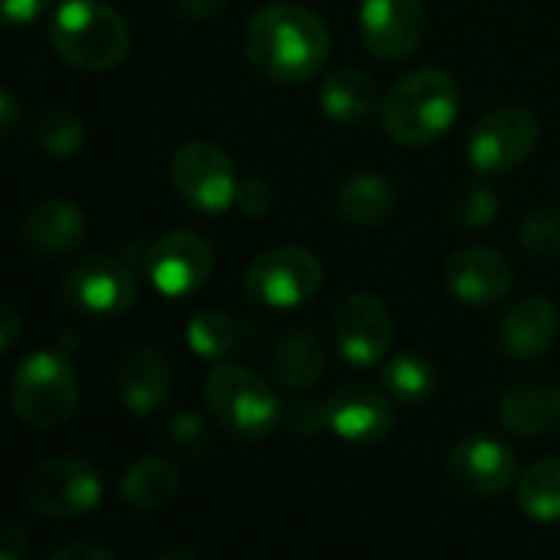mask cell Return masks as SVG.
<instances>
[{
  "label": "cell",
  "mask_w": 560,
  "mask_h": 560,
  "mask_svg": "<svg viewBox=\"0 0 560 560\" xmlns=\"http://www.w3.org/2000/svg\"><path fill=\"white\" fill-rule=\"evenodd\" d=\"M187 345L197 358H207V361H220V358H230L236 351H243L249 345V328L220 312V308H207V312H197L187 325Z\"/></svg>",
  "instance_id": "obj_25"
},
{
  "label": "cell",
  "mask_w": 560,
  "mask_h": 560,
  "mask_svg": "<svg viewBox=\"0 0 560 560\" xmlns=\"http://www.w3.org/2000/svg\"><path fill=\"white\" fill-rule=\"evenodd\" d=\"M499 420L509 433L538 440L560 430V387L515 384L502 394Z\"/></svg>",
  "instance_id": "obj_20"
},
{
  "label": "cell",
  "mask_w": 560,
  "mask_h": 560,
  "mask_svg": "<svg viewBox=\"0 0 560 560\" xmlns=\"http://www.w3.org/2000/svg\"><path fill=\"white\" fill-rule=\"evenodd\" d=\"M384 387H387V394L394 400L420 407L436 390V371H433V364L427 358L404 351V354H397L394 361L384 364Z\"/></svg>",
  "instance_id": "obj_27"
},
{
  "label": "cell",
  "mask_w": 560,
  "mask_h": 560,
  "mask_svg": "<svg viewBox=\"0 0 560 560\" xmlns=\"http://www.w3.org/2000/svg\"><path fill=\"white\" fill-rule=\"evenodd\" d=\"M171 384H174L171 361L151 345L128 348L115 368V397L131 417L158 413L171 397Z\"/></svg>",
  "instance_id": "obj_16"
},
{
  "label": "cell",
  "mask_w": 560,
  "mask_h": 560,
  "mask_svg": "<svg viewBox=\"0 0 560 560\" xmlns=\"http://www.w3.org/2000/svg\"><path fill=\"white\" fill-rule=\"evenodd\" d=\"M118 492H121V502L128 509H135L141 515H151V512L167 509L177 499L180 472L167 459L144 456V459H138L135 466L125 469V476L118 482Z\"/></svg>",
  "instance_id": "obj_23"
},
{
  "label": "cell",
  "mask_w": 560,
  "mask_h": 560,
  "mask_svg": "<svg viewBox=\"0 0 560 560\" xmlns=\"http://www.w3.org/2000/svg\"><path fill=\"white\" fill-rule=\"evenodd\" d=\"M49 43L69 66L105 72L128 56L131 30L125 16L108 3L66 0L49 20Z\"/></svg>",
  "instance_id": "obj_3"
},
{
  "label": "cell",
  "mask_w": 560,
  "mask_h": 560,
  "mask_svg": "<svg viewBox=\"0 0 560 560\" xmlns=\"http://www.w3.org/2000/svg\"><path fill=\"white\" fill-rule=\"evenodd\" d=\"M272 203H276V194H272V187H269V184H262L259 177H249V180H243V184H240L236 207H240L246 217H262V213H269V210H272Z\"/></svg>",
  "instance_id": "obj_33"
},
{
  "label": "cell",
  "mask_w": 560,
  "mask_h": 560,
  "mask_svg": "<svg viewBox=\"0 0 560 560\" xmlns=\"http://www.w3.org/2000/svg\"><path fill=\"white\" fill-rule=\"evenodd\" d=\"M20 338V318L10 305H0V351H10Z\"/></svg>",
  "instance_id": "obj_39"
},
{
  "label": "cell",
  "mask_w": 560,
  "mask_h": 560,
  "mask_svg": "<svg viewBox=\"0 0 560 560\" xmlns=\"http://www.w3.org/2000/svg\"><path fill=\"white\" fill-rule=\"evenodd\" d=\"M538 138H541L538 118L528 108L505 105V108L482 115L472 125L466 158L479 174H509L522 161L532 158V151L538 148Z\"/></svg>",
  "instance_id": "obj_9"
},
{
  "label": "cell",
  "mask_w": 560,
  "mask_h": 560,
  "mask_svg": "<svg viewBox=\"0 0 560 560\" xmlns=\"http://www.w3.org/2000/svg\"><path fill=\"white\" fill-rule=\"evenodd\" d=\"M226 3H230V0H174V10H177L184 20L203 23V20L220 16V13L226 10Z\"/></svg>",
  "instance_id": "obj_36"
},
{
  "label": "cell",
  "mask_w": 560,
  "mask_h": 560,
  "mask_svg": "<svg viewBox=\"0 0 560 560\" xmlns=\"http://www.w3.org/2000/svg\"><path fill=\"white\" fill-rule=\"evenodd\" d=\"M499 210H502L499 194L489 184H472L453 197L450 217L459 230H486L499 217Z\"/></svg>",
  "instance_id": "obj_29"
},
{
  "label": "cell",
  "mask_w": 560,
  "mask_h": 560,
  "mask_svg": "<svg viewBox=\"0 0 560 560\" xmlns=\"http://www.w3.org/2000/svg\"><path fill=\"white\" fill-rule=\"evenodd\" d=\"M167 440L187 453V456H203L207 446H210V436H207V427L197 413H177L171 423H167Z\"/></svg>",
  "instance_id": "obj_32"
},
{
  "label": "cell",
  "mask_w": 560,
  "mask_h": 560,
  "mask_svg": "<svg viewBox=\"0 0 560 560\" xmlns=\"http://www.w3.org/2000/svg\"><path fill=\"white\" fill-rule=\"evenodd\" d=\"M446 285L450 292L466 302V305H499L512 285H515V269L512 262L486 246H466L450 256L446 262Z\"/></svg>",
  "instance_id": "obj_17"
},
{
  "label": "cell",
  "mask_w": 560,
  "mask_h": 560,
  "mask_svg": "<svg viewBox=\"0 0 560 560\" xmlns=\"http://www.w3.org/2000/svg\"><path fill=\"white\" fill-rule=\"evenodd\" d=\"M49 560H115V551H108L102 545H66V548L52 551Z\"/></svg>",
  "instance_id": "obj_37"
},
{
  "label": "cell",
  "mask_w": 560,
  "mask_h": 560,
  "mask_svg": "<svg viewBox=\"0 0 560 560\" xmlns=\"http://www.w3.org/2000/svg\"><path fill=\"white\" fill-rule=\"evenodd\" d=\"M154 560H197L194 551H171V555H158Z\"/></svg>",
  "instance_id": "obj_40"
},
{
  "label": "cell",
  "mask_w": 560,
  "mask_h": 560,
  "mask_svg": "<svg viewBox=\"0 0 560 560\" xmlns=\"http://www.w3.org/2000/svg\"><path fill=\"white\" fill-rule=\"evenodd\" d=\"M450 476L463 492L492 499L518 482V459L499 440L469 436L450 453Z\"/></svg>",
  "instance_id": "obj_15"
},
{
  "label": "cell",
  "mask_w": 560,
  "mask_h": 560,
  "mask_svg": "<svg viewBox=\"0 0 560 560\" xmlns=\"http://www.w3.org/2000/svg\"><path fill=\"white\" fill-rule=\"evenodd\" d=\"M203 400L210 417L233 436L262 440L276 433L285 420L276 390L253 371L240 364H220L203 381Z\"/></svg>",
  "instance_id": "obj_5"
},
{
  "label": "cell",
  "mask_w": 560,
  "mask_h": 560,
  "mask_svg": "<svg viewBox=\"0 0 560 560\" xmlns=\"http://www.w3.org/2000/svg\"><path fill=\"white\" fill-rule=\"evenodd\" d=\"M335 210L351 226H384L397 210V187L374 171L348 174L335 190Z\"/></svg>",
  "instance_id": "obj_21"
},
{
  "label": "cell",
  "mask_w": 560,
  "mask_h": 560,
  "mask_svg": "<svg viewBox=\"0 0 560 560\" xmlns=\"http://www.w3.org/2000/svg\"><path fill=\"white\" fill-rule=\"evenodd\" d=\"M16 125H20V105H16V95H13V89H3V92H0V131L10 138V135L16 131Z\"/></svg>",
  "instance_id": "obj_38"
},
{
  "label": "cell",
  "mask_w": 560,
  "mask_h": 560,
  "mask_svg": "<svg viewBox=\"0 0 560 560\" xmlns=\"http://www.w3.org/2000/svg\"><path fill=\"white\" fill-rule=\"evenodd\" d=\"M30 555V538L26 528L16 522L0 525V560H23Z\"/></svg>",
  "instance_id": "obj_34"
},
{
  "label": "cell",
  "mask_w": 560,
  "mask_h": 560,
  "mask_svg": "<svg viewBox=\"0 0 560 560\" xmlns=\"http://www.w3.org/2000/svg\"><path fill=\"white\" fill-rule=\"evenodd\" d=\"M243 289L266 308H299L322 289V262L302 246H272L246 266Z\"/></svg>",
  "instance_id": "obj_7"
},
{
  "label": "cell",
  "mask_w": 560,
  "mask_h": 560,
  "mask_svg": "<svg viewBox=\"0 0 560 560\" xmlns=\"http://www.w3.org/2000/svg\"><path fill=\"white\" fill-rule=\"evenodd\" d=\"M328 368V351L312 331H289L272 351V374L289 390H308L322 381Z\"/></svg>",
  "instance_id": "obj_24"
},
{
  "label": "cell",
  "mask_w": 560,
  "mask_h": 560,
  "mask_svg": "<svg viewBox=\"0 0 560 560\" xmlns=\"http://www.w3.org/2000/svg\"><path fill=\"white\" fill-rule=\"evenodd\" d=\"M518 505L535 522H560V459H541L515 482Z\"/></svg>",
  "instance_id": "obj_26"
},
{
  "label": "cell",
  "mask_w": 560,
  "mask_h": 560,
  "mask_svg": "<svg viewBox=\"0 0 560 560\" xmlns=\"http://www.w3.org/2000/svg\"><path fill=\"white\" fill-rule=\"evenodd\" d=\"M361 39L377 59H407L427 33L420 0H361Z\"/></svg>",
  "instance_id": "obj_13"
},
{
  "label": "cell",
  "mask_w": 560,
  "mask_h": 560,
  "mask_svg": "<svg viewBox=\"0 0 560 560\" xmlns=\"http://www.w3.org/2000/svg\"><path fill=\"white\" fill-rule=\"evenodd\" d=\"M144 272L161 295L184 299L207 285L213 272V246L200 233L171 230L148 246Z\"/></svg>",
  "instance_id": "obj_11"
},
{
  "label": "cell",
  "mask_w": 560,
  "mask_h": 560,
  "mask_svg": "<svg viewBox=\"0 0 560 560\" xmlns=\"http://www.w3.org/2000/svg\"><path fill=\"white\" fill-rule=\"evenodd\" d=\"M318 102H322V112H325L331 121H341V125L368 121V118L377 115L381 105H384L374 75L364 72V69H354V66L335 69V72L322 82Z\"/></svg>",
  "instance_id": "obj_22"
},
{
  "label": "cell",
  "mask_w": 560,
  "mask_h": 560,
  "mask_svg": "<svg viewBox=\"0 0 560 560\" xmlns=\"http://www.w3.org/2000/svg\"><path fill=\"white\" fill-rule=\"evenodd\" d=\"M62 299L66 305L85 312V315H121L138 299V282L131 269L105 253L82 256L72 262L62 276Z\"/></svg>",
  "instance_id": "obj_10"
},
{
  "label": "cell",
  "mask_w": 560,
  "mask_h": 560,
  "mask_svg": "<svg viewBox=\"0 0 560 560\" xmlns=\"http://www.w3.org/2000/svg\"><path fill=\"white\" fill-rule=\"evenodd\" d=\"M560 335L558 305L545 295L515 302L499 328V345L512 361H541Z\"/></svg>",
  "instance_id": "obj_19"
},
{
  "label": "cell",
  "mask_w": 560,
  "mask_h": 560,
  "mask_svg": "<svg viewBox=\"0 0 560 560\" xmlns=\"http://www.w3.org/2000/svg\"><path fill=\"white\" fill-rule=\"evenodd\" d=\"M295 436H318L325 430H331L328 423V400H299L285 410L282 420Z\"/></svg>",
  "instance_id": "obj_31"
},
{
  "label": "cell",
  "mask_w": 560,
  "mask_h": 560,
  "mask_svg": "<svg viewBox=\"0 0 560 560\" xmlns=\"http://www.w3.org/2000/svg\"><path fill=\"white\" fill-rule=\"evenodd\" d=\"M85 236V213L66 197L36 200L20 220V243L36 256H66Z\"/></svg>",
  "instance_id": "obj_18"
},
{
  "label": "cell",
  "mask_w": 560,
  "mask_h": 560,
  "mask_svg": "<svg viewBox=\"0 0 560 560\" xmlns=\"http://www.w3.org/2000/svg\"><path fill=\"white\" fill-rule=\"evenodd\" d=\"M23 502L56 522L89 515L102 502V476L92 463L75 456H59L39 463L23 482Z\"/></svg>",
  "instance_id": "obj_6"
},
{
  "label": "cell",
  "mask_w": 560,
  "mask_h": 560,
  "mask_svg": "<svg viewBox=\"0 0 560 560\" xmlns=\"http://www.w3.org/2000/svg\"><path fill=\"white\" fill-rule=\"evenodd\" d=\"M33 141L39 144V151L52 154V158H69L82 148L85 141V125L75 112L69 108H49L36 118L33 125Z\"/></svg>",
  "instance_id": "obj_28"
},
{
  "label": "cell",
  "mask_w": 560,
  "mask_h": 560,
  "mask_svg": "<svg viewBox=\"0 0 560 560\" xmlns=\"http://www.w3.org/2000/svg\"><path fill=\"white\" fill-rule=\"evenodd\" d=\"M46 7H49V0H3V16H7V23L23 26V23L39 20Z\"/></svg>",
  "instance_id": "obj_35"
},
{
  "label": "cell",
  "mask_w": 560,
  "mask_h": 560,
  "mask_svg": "<svg viewBox=\"0 0 560 560\" xmlns=\"http://www.w3.org/2000/svg\"><path fill=\"white\" fill-rule=\"evenodd\" d=\"M518 240H522V246L532 256H541V259L560 256V207H541V210H535L522 223Z\"/></svg>",
  "instance_id": "obj_30"
},
{
  "label": "cell",
  "mask_w": 560,
  "mask_h": 560,
  "mask_svg": "<svg viewBox=\"0 0 560 560\" xmlns=\"http://www.w3.org/2000/svg\"><path fill=\"white\" fill-rule=\"evenodd\" d=\"M174 190L200 213H223L236 203L240 177L233 158L213 141H187L171 161Z\"/></svg>",
  "instance_id": "obj_8"
},
{
  "label": "cell",
  "mask_w": 560,
  "mask_h": 560,
  "mask_svg": "<svg viewBox=\"0 0 560 560\" xmlns=\"http://www.w3.org/2000/svg\"><path fill=\"white\" fill-rule=\"evenodd\" d=\"M459 115V85L446 69L427 66L407 72L381 105L384 131L404 148H423L443 138Z\"/></svg>",
  "instance_id": "obj_2"
},
{
  "label": "cell",
  "mask_w": 560,
  "mask_h": 560,
  "mask_svg": "<svg viewBox=\"0 0 560 560\" xmlns=\"http://www.w3.org/2000/svg\"><path fill=\"white\" fill-rule=\"evenodd\" d=\"M328 423H331V433L341 436L345 443L364 446V443H381L384 436H390L397 417H394L390 394L364 381H351L328 397Z\"/></svg>",
  "instance_id": "obj_14"
},
{
  "label": "cell",
  "mask_w": 560,
  "mask_h": 560,
  "mask_svg": "<svg viewBox=\"0 0 560 560\" xmlns=\"http://www.w3.org/2000/svg\"><path fill=\"white\" fill-rule=\"evenodd\" d=\"M13 413L23 427L49 433L62 427L79 404V377L62 351L39 348L20 361L10 387Z\"/></svg>",
  "instance_id": "obj_4"
},
{
  "label": "cell",
  "mask_w": 560,
  "mask_h": 560,
  "mask_svg": "<svg viewBox=\"0 0 560 560\" xmlns=\"http://www.w3.org/2000/svg\"><path fill=\"white\" fill-rule=\"evenodd\" d=\"M331 331L341 358L354 368L381 364L394 345V318L387 305L371 292L348 295L331 315Z\"/></svg>",
  "instance_id": "obj_12"
},
{
  "label": "cell",
  "mask_w": 560,
  "mask_h": 560,
  "mask_svg": "<svg viewBox=\"0 0 560 560\" xmlns=\"http://www.w3.org/2000/svg\"><path fill=\"white\" fill-rule=\"evenodd\" d=\"M243 43L253 69L282 85L308 82L331 52L325 20L302 3H269L256 10Z\"/></svg>",
  "instance_id": "obj_1"
}]
</instances>
